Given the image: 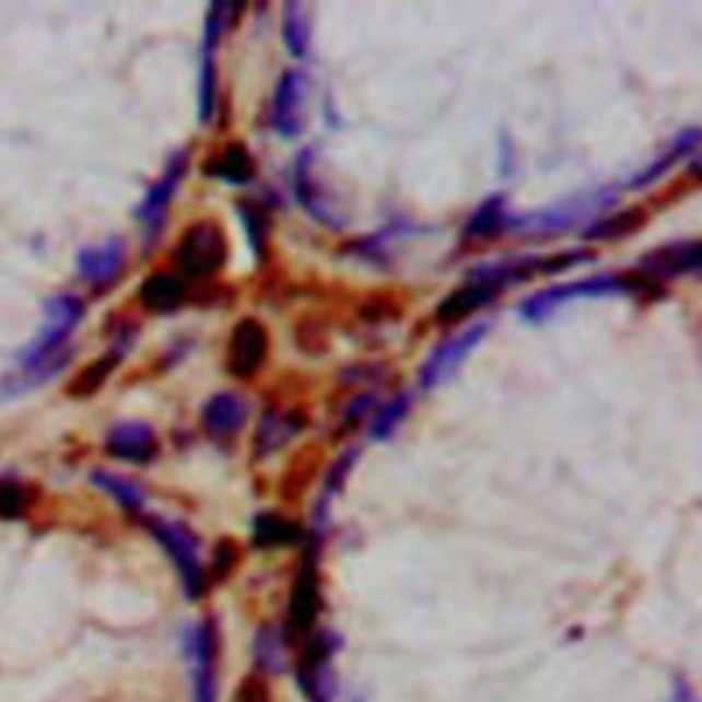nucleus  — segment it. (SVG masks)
Returning a JSON list of instances; mask_svg holds the SVG:
<instances>
[{
  "label": "nucleus",
  "mask_w": 702,
  "mask_h": 702,
  "mask_svg": "<svg viewBox=\"0 0 702 702\" xmlns=\"http://www.w3.org/2000/svg\"><path fill=\"white\" fill-rule=\"evenodd\" d=\"M612 203L615 190L607 187V190H596L590 196L565 198V201L554 203V207L538 209V212L522 214V218L511 214L505 231L518 236H558L576 229L580 223H593V218L601 214L607 207H612Z\"/></svg>",
  "instance_id": "f257e3e1"
},
{
  "label": "nucleus",
  "mask_w": 702,
  "mask_h": 702,
  "mask_svg": "<svg viewBox=\"0 0 702 702\" xmlns=\"http://www.w3.org/2000/svg\"><path fill=\"white\" fill-rule=\"evenodd\" d=\"M642 289L640 280L629 278V274H596V278L574 280V283L549 285V289L536 291L533 296L522 302V318L524 321L541 324L547 321L552 313L569 305L574 300H593V296H620V294H636Z\"/></svg>",
  "instance_id": "f03ea898"
},
{
  "label": "nucleus",
  "mask_w": 702,
  "mask_h": 702,
  "mask_svg": "<svg viewBox=\"0 0 702 702\" xmlns=\"http://www.w3.org/2000/svg\"><path fill=\"white\" fill-rule=\"evenodd\" d=\"M229 258V242H225V231L214 220H198L182 236L179 247H176V264L185 278L203 280L220 272Z\"/></svg>",
  "instance_id": "7ed1b4c3"
},
{
  "label": "nucleus",
  "mask_w": 702,
  "mask_h": 702,
  "mask_svg": "<svg viewBox=\"0 0 702 702\" xmlns=\"http://www.w3.org/2000/svg\"><path fill=\"white\" fill-rule=\"evenodd\" d=\"M80 318H83V302H80L78 296H58L50 305V318H47L45 329H42L34 349H31L28 358H25V368L50 371L52 365L61 368V365L67 363L63 346H67L69 335L74 332Z\"/></svg>",
  "instance_id": "20e7f679"
},
{
  "label": "nucleus",
  "mask_w": 702,
  "mask_h": 702,
  "mask_svg": "<svg viewBox=\"0 0 702 702\" xmlns=\"http://www.w3.org/2000/svg\"><path fill=\"white\" fill-rule=\"evenodd\" d=\"M149 524L151 536L165 547L167 558L176 563L179 569L182 582H185V590L190 598H198L203 590H207V571L201 565V552H198V541L190 533V527L179 522H167V518H145Z\"/></svg>",
  "instance_id": "39448f33"
},
{
  "label": "nucleus",
  "mask_w": 702,
  "mask_h": 702,
  "mask_svg": "<svg viewBox=\"0 0 702 702\" xmlns=\"http://www.w3.org/2000/svg\"><path fill=\"white\" fill-rule=\"evenodd\" d=\"M485 335H489V324H472V327L461 329L458 335L447 338L445 343L436 346L429 358H425L423 368H420L418 374L420 387H423L425 393H431L440 390L442 385H447V382L458 374V368L467 363L469 354L483 343Z\"/></svg>",
  "instance_id": "423d86ee"
},
{
  "label": "nucleus",
  "mask_w": 702,
  "mask_h": 702,
  "mask_svg": "<svg viewBox=\"0 0 702 702\" xmlns=\"http://www.w3.org/2000/svg\"><path fill=\"white\" fill-rule=\"evenodd\" d=\"M294 192L300 198L302 209L311 214L316 223L327 225V229H343V214L335 207L332 196H329L327 185H324L321 173H318V154L316 145L300 151L294 162Z\"/></svg>",
  "instance_id": "0eeeda50"
},
{
  "label": "nucleus",
  "mask_w": 702,
  "mask_h": 702,
  "mask_svg": "<svg viewBox=\"0 0 702 702\" xmlns=\"http://www.w3.org/2000/svg\"><path fill=\"white\" fill-rule=\"evenodd\" d=\"M187 165H190V151L187 149L176 151V154L167 160L160 179H156L154 185H151V190L145 192L143 203L138 207L140 229H143L145 242H149V245H154V239L162 234V229H165L167 209H171L173 198H176V190H179L182 179H185Z\"/></svg>",
  "instance_id": "6e6552de"
},
{
  "label": "nucleus",
  "mask_w": 702,
  "mask_h": 702,
  "mask_svg": "<svg viewBox=\"0 0 702 702\" xmlns=\"http://www.w3.org/2000/svg\"><path fill=\"white\" fill-rule=\"evenodd\" d=\"M234 12L225 3H212L207 12V25H203V47H201V78H198V116L207 124L214 113V100H218V50L225 28H229V14Z\"/></svg>",
  "instance_id": "1a4fd4ad"
},
{
  "label": "nucleus",
  "mask_w": 702,
  "mask_h": 702,
  "mask_svg": "<svg viewBox=\"0 0 702 702\" xmlns=\"http://www.w3.org/2000/svg\"><path fill=\"white\" fill-rule=\"evenodd\" d=\"M307 85L311 83L300 69H289V72L280 74L278 85H274L272 110H269V121L280 138H296L305 129Z\"/></svg>",
  "instance_id": "9d476101"
},
{
  "label": "nucleus",
  "mask_w": 702,
  "mask_h": 702,
  "mask_svg": "<svg viewBox=\"0 0 702 702\" xmlns=\"http://www.w3.org/2000/svg\"><path fill=\"white\" fill-rule=\"evenodd\" d=\"M267 327L256 318H242L234 327V332H231L229 351H225V368L236 379H253L264 365V360H267Z\"/></svg>",
  "instance_id": "9b49d317"
},
{
  "label": "nucleus",
  "mask_w": 702,
  "mask_h": 702,
  "mask_svg": "<svg viewBox=\"0 0 702 702\" xmlns=\"http://www.w3.org/2000/svg\"><path fill=\"white\" fill-rule=\"evenodd\" d=\"M187 656L192 664L196 702H214L218 691V629L214 620H201L187 634Z\"/></svg>",
  "instance_id": "f8f14e48"
},
{
  "label": "nucleus",
  "mask_w": 702,
  "mask_h": 702,
  "mask_svg": "<svg viewBox=\"0 0 702 702\" xmlns=\"http://www.w3.org/2000/svg\"><path fill=\"white\" fill-rule=\"evenodd\" d=\"M318 612H321V585H318V569H316V552H311L302 563L300 574H296L294 587H291V607H289V623L291 629L305 634L313 629Z\"/></svg>",
  "instance_id": "ddd939ff"
},
{
  "label": "nucleus",
  "mask_w": 702,
  "mask_h": 702,
  "mask_svg": "<svg viewBox=\"0 0 702 702\" xmlns=\"http://www.w3.org/2000/svg\"><path fill=\"white\" fill-rule=\"evenodd\" d=\"M697 267H700V245L694 239L669 242V245L653 247L640 261L642 274H647L653 280L697 272Z\"/></svg>",
  "instance_id": "4468645a"
},
{
  "label": "nucleus",
  "mask_w": 702,
  "mask_h": 702,
  "mask_svg": "<svg viewBox=\"0 0 702 702\" xmlns=\"http://www.w3.org/2000/svg\"><path fill=\"white\" fill-rule=\"evenodd\" d=\"M247 420V403L236 393H218L203 403L201 425L209 440L229 442L242 431Z\"/></svg>",
  "instance_id": "2eb2a0df"
},
{
  "label": "nucleus",
  "mask_w": 702,
  "mask_h": 702,
  "mask_svg": "<svg viewBox=\"0 0 702 702\" xmlns=\"http://www.w3.org/2000/svg\"><path fill=\"white\" fill-rule=\"evenodd\" d=\"M124 269V245L118 239H107L105 245L85 247L78 258V272L94 289H107L116 283Z\"/></svg>",
  "instance_id": "dca6fc26"
},
{
  "label": "nucleus",
  "mask_w": 702,
  "mask_h": 702,
  "mask_svg": "<svg viewBox=\"0 0 702 702\" xmlns=\"http://www.w3.org/2000/svg\"><path fill=\"white\" fill-rule=\"evenodd\" d=\"M107 453L132 464L151 461L156 453V434L145 423H121L107 434Z\"/></svg>",
  "instance_id": "f3484780"
},
{
  "label": "nucleus",
  "mask_w": 702,
  "mask_h": 702,
  "mask_svg": "<svg viewBox=\"0 0 702 702\" xmlns=\"http://www.w3.org/2000/svg\"><path fill=\"white\" fill-rule=\"evenodd\" d=\"M496 294H500V291H496L494 285L478 283V280H467V285H461V289H456L453 294H447L445 300L436 305V321L445 324V327L464 321V318L472 316L475 311H480V307H485L489 302H494Z\"/></svg>",
  "instance_id": "a211bd4d"
},
{
  "label": "nucleus",
  "mask_w": 702,
  "mask_h": 702,
  "mask_svg": "<svg viewBox=\"0 0 702 702\" xmlns=\"http://www.w3.org/2000/svg\"><path fill=\"white\" fill-rule=\"evenodd\" d=\"M697 143H700V129L697 127L683 129V132H680L678 138L669 143V149L664 151V154H658L656 160L645 167V171H640L634 179H629V190H645V187H651L653 182L662 179L664 173L672 171V167L678 165L683 156L697 154Z\"/></svg>",
  "instance_id": "6ab92c4d"
},
{
  "label": "nucleus",
  "mask_w": 702,
  "mask_h": 702,
  "mask_svg": "<svg viewBox=\"0 0 702 702\" xmlns=\"http://www.w3.org/2000/svg\"><path fill=\"white\" fill-rule=\"evenodd\" d=\"M187 300V283L185 278L173 272H156L143 280L140 285V302L149 307L151 313H173L179 311Z\"/></svg>",
  "instance_id": "aec40b11"
},
{
  "label": "nucleus",
  "mask_w": 702,
  "mask_h": 702,
  "mask_svg": "<svg viewBox=\"0 0 702 702\" xmlns=\"http://www.w3.org/2000/svg\"><path fill=\"white\" fill-rule=\"evenodd\" d=\"M302 429H305V418H300L296 412L269 409L256 431V456H269V453L280 451V447L289 440H294Z\"/></svg>",
  "instance_id": "412c9836"
},
{
  "label": "nucleus",
  "mask_w": 702,
  "mask_h": 702,
  "mask_svg": "<svg viewBox=\"0 0 702 702\" xmlns=\"http://www.w3.org/2000/svg\"><path fill=\"white\" fill-rule=\"evenodd\" d=\"M209 176L229 185H247L256 176V162L245 143H229L212 162L207 165Z\"/></svg>",
  "instance_id": "4be33fe9"
},
{
  "label": "nucleus",
  "mask_w": 702,
  "mask_h": 702,
  "mask_svg": "<svg viewBox=\"0 0 702 702\" xmlns=\"http://www.w3.org/2000/svg\"><path fill=\"white\" fill-rule=\"evenodd\" d=\"M302 538L300 524L289 522V518L278 516V513H261L253 524V543L264 549H280L294 547Z\"/></svg>",
  "instance_id": "5701e85b"
},
{
  "label": "nucleus",
  "mask_w": 702,
  "mask_h": 702,
  "mask_svg": "<svg viewBox=\"0 0 702 702\" xmlns=\"http://www.w3.org/2000/svg\"><path fill=\"white\" fill-rule=\"evenodd\" d=\"M507 218H511V212H507L505 198L491 196L489 201L480 203L478 212L469 218L464 236H467V239H491V236L502 234V231L507 229Z\"/></svg>",
  "instance_id": "b1692460"
},
{
  "label": "nucleus",
  "mask_w": 702,
  "mask_h": 702,
  "mask_svg": "<svg viewBox=\"0 0 702 702\" xmlns=\"http://www.w3.org/2000/svg\"><path fill=\"white\" fill-rule=\"evenodd\" d=\"M283 42L291 56L307 58V52H311V12L302 3H285Z\"/></svg>",
  "instance_id": "393cba45"
},
{
  "label": "nucleus",
  "mask_w": 702,
  "mask_h": 702,
  "mask_svg": "<svg viewBox=\"0 0 702 702\" xmlns=\"http://www.w3.org/2000/svg\"><path fill=\"white\" fill-rule=\"evenodd\" d=\"M412 231H414L412 225H407V223H393V225H387V229H382L379 234L368 236V239H360L358 245L351 247V253L360 258H365V261L382 264L390 258L396 242H401L403 236L412 234Z\"/></svg>",
  "instance_id": "a878e982"
},
{
  "label": "nucleus",
  "mask_w": 702,
  "mask_h": 702,
  "mask_svg": "<svg viewBox=\"0 0 702 702\" xmlns=\"http://www.w3.org/2000/svg\"><path fill=\"white\" fill-rule=\"evenodd\" d=\"M409 407H412V396H409V393H398L396 398H390V401L371 418V436H374L376 442H387L390 436H396L403 418L409 414Z\"/></svg>",
  "instance_id": "bb28decb"
},
{
  "label": "nucleus",
  "mask_w": 702,
  "mask_h": 702,
  "mask_svg": "<svg viewBox=\"0 0 702 702\" xmlns=\"http://www.w3.org/2000/svg\"><path fill=\"white\" fill-rule=\"evenodd\" d=\"M91 480H94L102 491H107L113 500L121 502L127 511H140V507H143L145 494L134 480L121 478V475H113V472H94V478Z\"/></svg>",
  "instance_id": "cd10ccee"
},
{
  "label": "nucleus",
  "mask_w": 702,
  "mask_h": 702,
  "mask_svg": "<svg viewBox=\"0 0 702 702\" xmlns=\"http://www.w3.org/2000/svg\"><path fill=\"white\" fill-rule=\"evenodd\" d=\"M642 225V212L640 209H629V212H620L615 218L596 220L590 229L585 231V239H620V236H629L631 231H636Z\"/></svg>",
  "instance_id": "c85d7f7f"
},
{
  "label": "nucleus",
  "mask_w": 702,
  "mask_h": 702,
  "mask_svg": "<svg viewBox=\"0 0 702 702\" xmlns=\"http://www.w3.org/2000/svg\"><path fill=\"white\" fill-rule=\"evenodd\" d=\"M256 656H258V662H261V667L267 669V672H280V669L285 667L283 642H280V636L274 634V631H269V629H264L261 634H258Z\"/></svg>",
  "instance_id": "c756f323"
},
{
  "label": "nucleus",
  "mask_w": 702,
  "mask_h": 702,
  "mask_svg": "<svg viewBox=\"0 0 702 702\" xmlns=\"http://www.w3.org/2000/svg\"><path fill=\"white\" fill-rule=\"evenodd\" d=\"M239 214H242V223H245L247 229V236H250V245L258 247L264 242V229H267V214L261 212V209L256 207V203L245 201L239 203Z\"/></svg>",
  "instance_id": "7c9ffc66"
},
{
  "label": "nucleus",
  "mask_w": 702,
  "mask_h": 702,
  "mask_svg": "<svg viewBox=\"0 0 702 702\" xmlns=\"http://www.w3.org/2000/svg\"><path fill=\"white\" fill-rule=\"evenodd\" d=\"M354 458H358V451H346L343 456H340L338 461H335L332 472H329V478H327V491H329V494H335V491H338L340 485H343L346 475H349V469L354 467Z\"/></svg>",
  "instance_id": "2f4dec72"
},
{
  "label": "nucleus",
  "mask_w": 702,
  "mask_h": 702,
  "mask_svg": "<svg viewBox=\"0 0 702 702\" xmlns=\"http://www.w3.org/2000/svg\"><path fill=\"white\" fill-rule=\"evenodd\" d=\"M236 702H269L267 686L258 678H247L245 683L236 689Z\"/></svg>",
  "instance_id": "473e14b6"
},
{
  "label": "nucleus",
  "mask_w": 702,
  "mask_h": 702,
  "mask_svg": "<svg viewBox=\"0 0 702 702\" xmlns=\"http://www.w3.org/2000/svg\"><path fill=\"white\" fill-rule=\"evenodd\" d=\"M23 507V491L17 485H0V516H14Z\"/></svg>",
  "instance_id": "72a5a7b5"
},
{
  "label": "nucleus",
  "mask_w": 702,
  "mask_h": 702,
  "mask_svg": "<svg viewBox=\"0 0 702 702\" xmlns=\"http://www.w3.org/2000/svg\"><path fill=\"white\" fill-rule=\"evenodd\" d=\"M371 403H374V396H371V393L360 396L358 401H354L349 409H346V423H349V425L360 423V420H363V414H368Z\"/></svg>",
  "instance_id": "f704fd0d"
}]
</instances>
